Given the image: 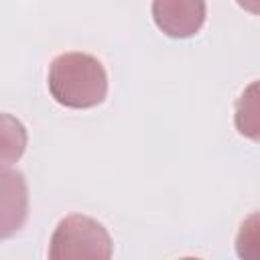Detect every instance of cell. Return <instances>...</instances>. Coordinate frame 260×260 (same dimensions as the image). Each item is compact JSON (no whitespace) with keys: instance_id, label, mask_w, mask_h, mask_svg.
<instances>
[{"instance_id":"1","label":"cell","mask_w":260,"mask_h":260,"mask_svg":"<svg viewBox=\"0 0 260 260\" xmlns=\"http://www.w3.org/2000/svg\"><path fill=\"white\" fill-rule=\"evenodd\" d=\"M47 85L57 104L71 110H87L106 100L108 73L98 57L81 51H69L51 61Z\"/></svg>"},{"instance_id":"2","label":"cell","mask_w":260,"mask_h":260,"mask_svg":"<svg viewBox=\"0 0 260 260\" xmlns=\"http://www.w3.org/2000/svg\"><path fill=\"white\" fill-rule=\"evenodd\" d=\"M114 252L108 230L93 217L71 213L63 217L49 242L51 260H108Z\"/></svg>"},{"instance_id":"3","label":"cell","mask_w":260,"mask_h":260,"mask_svg":"<svg viewBox=\"0 0 260 260\" xmlns=\"http://www.w3.org/2000/svg\"><path fill=\"white\" fill-rule=\"evenodd\" d=\"M205 0H152V18L171 39H189L205 22Z\"/></svg>"},{"instance_id":"4","label":"cell","mask_w":260,"mask_h":260,"mask_svg":"<svg viewBox=\"0 0 260 260\" xmlns=\"http://www.w3.org/2000/svg\"><path fill=\"white\" fill-rule=\"evenodd\" d=\"M2 238L18 232L26 219L28 195L22 173L2 169Z\"/></svg>"},{"instance_id":"5","label":"cell","mask_w":260,"mask_h":260,"mask_svg":"<svg viewBox=\"0 0 260 260\" xmlns=\"http://www.w3.org/2000/svg\"><path fill=\"white\" fill-rule=\"evenodd\" d=\"M234 126L244 138L260 144V79L252 81L236 100Z\"/></svg>"},{"instance_id":"6","label":"cell","mask_w":260,"mask_h":260,"mask_svg":"<svg viewBox=\"0 0 260 260\" xmlns=\"http://www.w3.org/2000/svg\"><path fill=\"white\" fill-rule=\"evenodd\" d=\"M236 254L242 260H260V209L252 211L238 230Z\"/></svg>"},{"instance_id":"7","label":"cell","mask_w":260,"mask_h":260,"mask_svg":"<svg viewBox=\"0 0 260 260\" xmlns=\"http://www.w3.org/2000/svg\"><path fill=\"white\" fill-rule=\"evenodd\" d=\"M4 122V154H2V165L8 167L14 158H18L24 152L26 146V132L24 126L18 120H12L8 114L2 118Z\"/></svg>"},{"instance_id":"8","label":"cell","mask_w":260,"mask_h":260,"mask_svg":"<svg viewBox=\"0 0 260 260\" xmlns=\"http://www.w3.org/2000/svg\"><path fill=\"white\" fill-rule=\"evenodd\" d=\"M240 8H244L246 12L252 14H260V0H236Z\"/></svg>"}]
</instances>
